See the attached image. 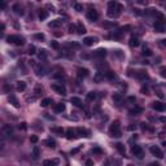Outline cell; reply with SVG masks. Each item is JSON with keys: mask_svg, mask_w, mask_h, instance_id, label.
Here are the masks:
<instances>
[{"mask_svg": "<svg viewBox=\"0 0 166 166\" xmlns=\"http://www.w3.org/2000/svg\"><path fill=\"white\" fill-rule=\"evenodd\" d=\"M102 77H104V74L101 75V73H97V75H96V77H95V81H97V82H99V81H100Z\"/></svg>", "mask_w": 166, "mask_h": 166, "instance_id": "45", "label": "cell"}, {"mask_svg": "<svg viewBox=\"0 0 166 166\" xmlns=\"http://www.w3.org/2000/svg\"><path fill=\"white\" fill-rule=\"evenodd\" d=\"M105 77H107V79H109L110 82H114V81L117 79V74L113 73V71H108V73H105Z\"/></svg>", "mask_w": 166, "mask_h": 166, "instance_id": "21", "label": "cell"}, {"mask_svg": "<svg viewBox=\"0 0 166 166\" xmlns=\"http://www.w3.org/2000/svg\"><path fill=\"white\" fill-rule=\"evenodd\" d=\"M44 144H46L47 147H49V148H55L56 147V141L52 140V139H48V140H46V141H44Z\"/></svg>", "mask_w": 166, "mask_h": 166, "instance_id": "27", "label": "cell"}, {"mask_svg": "<svg viewBox=\"0 0 166 166\" xmlns=\"http://www.w3.org/2000/svg\"><path fill=\"white\" fill-rule=\"evenodd\" d=\"M75 30V25H70L69 26V32H73Z\"/></svg>", "mask_w": 166, "mask_h": 166, "instance_id": "48", "label": "cell"}, {"mask_svg": "<svg viewBox=\"0 0 166 166\" xmlns=\"http://www.w3.org/2000/svg\"><path fill=\"white\" fill-rule=\"evenodd\" d=\"M52 90L53 91H56L57 93H60V95H66V88L62 84H57V83H55V84H52Z\"/></svg>", "mask_w": 166, "mask_h": 166, "instance_id": "6", "label": "cell"}, {"mask_svg": "<svg viewBox=\"0 0 166 166\" xmlns=\"http://www.w3.org/2000/svg\"><path fill=\"white\" fill-rule=\"evenodd\" d=\"M71 104L75 105V107H78V108H83V102L82 100H81L79 97H71Z\"/></svg>", "mask_w": 166, "mask_h": 166, "instance_id": "18", "label": "cell"}, {"mask_svg": "<svg viewBox=\"0 0 166 166\" xmlns=\"http://www.w3.org/2000/svg\"><path fill=\"white\" fill-rule=\"evenodd\" d=\"M150 153H152L155 157H157V158H164V152H162V150L160 149L157 146L150 147Z\"/></svg>", "mask_w": 166, "mask_h": 166, "instance_id": "5", "label": "cell"}, {"mask_svg": "<svg viewBox=\"0 0 166 166\" xmlns=\"http://www.w3.org/2000/svg\"><path fill=\"white\" fill-rule=\"evenodd\" d=\"M13 9H14V12H16L17 14H23V12H22V8H21L18 4H16V5H14V7H13Z\"/></svg>", "mask_w": 166, "mask_h": 166, "instance_id": "36", "label": "cell"}, {"mask_svg": "<svg viewBox=\"0 0 166 166\" xmlns=\"http://www.w3.org/2000/svg\"><path fill=\"white\" fill-rule=\"evenodd\" d=\"M4 8H7V3H5V1H0V9H4Z\"/></svg>", "mask_w": 166, "mask_h": 166, "instance_id": "47", "label": "cell"}, {"mask_svg": "<svg viewBox=\"0 0 166 166\" xmlns=\"http://www.w3.org/2000/svg\"><path fill=\"white\" fill-rule=\"evenodd\" d=\"M152 108L157 112H164L165 110V104L164 102H161V101H156V102H153Z\"/></svg>", "mask_w": 166, "mask_h": 166, "instance_id": "10", "label": "cell"}, {"mask_svg": "<svg viewBox=\"0 0 166 166\" xmlns=\"http://www.w3.org/2000/svg\"><path fill=\"white\" fill-rule=\"evenodd\" d=\"M39 59H40V60H46L47 59L46 51H40V53H39Z\"/></svg>", "mask_w": 166, "mask_h": 166, "instance_id": "39", "label": "cell"}, {"mask_svg": "<svg viewBox=\"0 0 166 166\" xmlns=\"http://www.w3.org/2000/svg\"><path fill=\"white\" fill-rule=\"evenodd\" d=\"M53 110H55L56 113H62V112L65 110V105L64 104H56L55 108H53Z\"/></svg>", "mask_w": 166, "mask_h": 166, "instance_id": "26", "label": "cell"}, {"mask_svg": "<svg viewBox=\"0 0 166 166\" xmlns=\"http://www.w3.org/2000/svg\"><path fill=\"white\" fill-rule=\"evenodd\" d=\"M25 90H26V83L23 82V81H18V82H17V91L22 92V91H25Z\"/></svg>", "mask_w": 166, "mask_h": 166, "instance_id": "22", "label": "cell"}, {"mask_svg": "<svg viewBox=\"0 0 166 166\" xmlns=\"http://www.w3.org/2000/svg\"><path fill=\"white\" fill-rule=\"evenodd\" d=\"M7 40H8V43H13V44H16V46H22L23 44V38H21L20 35H9V37L7 38Z\"/></svg>", "mask_w": 166, "mask_h": 166, "instance_id": "4", "label": "cell"}, {"mask_svg": "<svg viewBox=\"0 0 166 166\" xmlns=\"http://www.w3.org/2000/svg\"><path fill=\"white\" fill-rule=\"evenodd\" d=\"M8 101H9V102H11L12 105H13L14 108H20V102H18V100H17V97H16V96L11 95L9 97H8Z\"/></svg>", "mask_w": 166, "mask_h": 166, "instance_id": "16", "label": "cell"}, {"mask_svg": "<svg viewBox=\"0 0 166 166\" xmlns=\"http://www.w3.org/2000/svg\"><path fill=\"white\" fill-rule=\"evenodd\" d=\"M34 68H35V71H37L38 75H44V74H46V68H44V66H42V65H35Z\"/></svg>", "mask_w": 166, "mask_h": 166, "instance_id": "20", "label": "cell"}, {"mask_svg": "<svg viewBox=\"0 0 166 166\" xmlns=\"http://www.w3.org/2000/svg\"><path fill=\"white\" fill-rule=\"evenodd\" d=\"M74 8H75V11H78V12H82L83 11V5L82 4H75Z\"/></svg>", "mask_w": 166, "mask_h": 166, "instance_id": "41", "label": "cell"}, {"mask_svg": "<svg viewBox=\"0 0 166 166\" xmlns=\"http://www.w3.org/2000/svg\"><path fill=\"white\" fill-rule=\"evenodd\" d=\"M59 165V160L53 158V160H46L43 162V166H57Z\"/></svg>", "mask_w": 166, "mask_h": 166, "instance_id": "17", "label": "cell"}, {"mask_svg": "<svg viewBox=\"0 0 166 166\" xmlns=\"http://www.w3.org/2000/svg\"><path fill=\"white\" fill-rule=\"evenodd\" d=\"M140 113H143V108H140V107H134L129 110L130 116H138V114H140Z\"/></svg>", "mask_w": 166, "mask_h": 166, "instance_id": "13", "label": "cell"}, {"mask_svg": "<svg viewBox=\"0 0 166 166\" xmlns=\"http://www.w3.org/2000/svg\"><path fill=\"white\" fill-rule=\"evenodd\" d=\"M52 132L57 134L59 136H62V135H64V130H62V129H59V127H53V129H52Z\"/></svg>", "mask_w": 166, "mask_h": 166, "instance_id": "31", "label": "cell"}, {"mask_svg": "<svg viewBox=\"0 0 166 166\" xmlns=\"http://www.w3.org/2000/svg\"><path fill=\"white\" fill-rule=\"evenodd\" d=\"M122 34H123L122 30H117V31H114L113 38H114V39H121V38H122Z\"/></svg>", "mask_w": 166, "mask_h": 166, "instance_id": "34", "label": "cell"}, {"mask_svg": "<svg viewBox=\"0 0 166 166\" xmlns=\"http://www.w3.org/2000/svg\"><path fill=\"white\" fill-rule=\"evenodd\" d=\"M93 152H96V153H100V152H101V150H100V149H99V148H95V149H93Z\"/></svg>", "mask_w": 166, "mask_h": 166, "instance_id": "54", "label": "cell"}, {"mask_svg": "<svg viewBox=\"0 0 166 166\" xmlns=\"http://www.w3.org/2000/svg\"><path fill=\"white\" fill-rule=\"evenodd\" d=\"M51 47H52V48H55V49H59V48H60V44L57 43V42L53 40L52 43H51Z\"/></svg>", "mask_w": 166, "mask_h": 166, "instance_id": "42", "label": "cell"}, {"mask_svg": "<svg viewBox=\"0 0 166 166\" xmlns=\"http://www.w3.org/2000/svg\"><path fill=\"white\" fill-rule=\"evenodd\" d=\"M14 134V129L9 125H5L3 126L1 130H0V138H4V139H11Z\"/></svg>", "mask_w": 166, "mask_h": 166, "instance_id": "2", "label": "cell"}, {"mask_svg": "<svg viewBox=\"0 0 166 166\" xmlns=\"http://www.w3.org/2000/svg\"><path fill=\"white\" fill-rule=\"evenodd\" d=\"M116 148L118 149V152L121 153V155H123V156L126 155V148H125V146H123L122 143H117L116 144Z\"/></svg>", "mask_w": 166, "mask_h": 166, "instance_id": "23", "label": "cell"}, {"mask_svg": "<svg viewBox=\"0 0 166 166\" xmlns=\"http://www.w3.org/2000/svg\"><path fill=\"white\" fill-rule=\"evenodd\" d=\"M49 104H52V99H44V100L42 101V104H40V105H42V107L46 108V107H48Z\"/></svg>", "mask_w": 166, "mask_h": 166, "instance_id": "35", "label": "cell"}, {"mask_svg": "<svg viewBox=\"0 0 166 166\" xmlns=\"http://www.w3.org/2000/svg\"><path fill=\"white\" fill-rule=\"evenodd\" d=\"M95 56L100 57V59H104V57L107 56V49H104V48H99V49L95 52Z\"/></svg>", "mask_w": 166, "mask_h": 166, "instance_id": "19", "label": "cell"}, {"mask_svg": "<svg viewBox=\"0 0 166 166\" xmlns=\"http://www.w3.org/2000/svg\"><path fill=\"white\" fill-rule=\"evenodd\" d=\"M30 141H31V143H37V141H38V136H35V135H32V136L30 138Z\"/></svg>", "mask_w": 166, "mask_h": 166, "instance_id": "44", "label": "cell"}, {"mask_svg": "<svg viewBox=\"0 0 166 166\" xmlns=\"http://www.w3.org/2000/svg\"><path fill=\"white\" fill-rule=\"evenodd\" d=\"M161 75H162V77H165V69H162V70H161Z\"/></svg>", "mask_w": 166, "mask_h": 166, "instance_id": "56", "label": "cell"}, {"mask_svg": "<svg viewBox=\"0 0 166 166\" xmlns=\"http://www.w3.org/2000/svg\"><path fill=\"white\" fill-rule=\"evenodd\" d=\"M86 165H87V166H93V161H91V160H88V161L86 162Z\"/></svg>", "mask_w": 166, "mask_h": 166, "instance_id": "49", "label": "cell"}, {"mask_svg": "<svg viewBox=\"0 0 166 166\" xmlns=\"http://www.w3.org/2000/svg\"><path fill=\"white\" fill-rule=\"evenodd\" d=\"M61 25V20H55L49 23V28H59Z\"/></svg>", "mask_w": 166, "mask_h": 166, "instance_id": "32", "label": "cell"}, {"mask_svg": "<svg viewBox=\"0 0 166 166\" xmlns=\"http://www.w3.org/2000/svg\"><path fill=\"white\" fill-rule=\"evenodd\" d=\"M143 55H144V56H150V55H152V51H150L149 48L144 47V48H143Z\"/></svg>", "mask_w": 166, "mask_h": 166, "instance_id": "37", "label": "cell"}, {"mask_svg": "<svg viewBox=\"0 0 166 166\" xmlns=\"http://www.w3.org/2000/svg\"><path fill=\"white\" fill-rule=\"evenodd\" d=\"M121 7L117 4L116 1H109L108 3V16L109 17H114L119 13Z\"/></svg>", "mask_w": 166, "mask_h": 166, "instance_id": "3", "label": "cell"}, {"mask_svg": "<svg viewBox=\"0 0 166 166\" xmlns=\"http://www.w3.org/2000/svg\"><path fill=\"white\" fill-rule=\"evenodd\" d=\"M78 150H79V148H75V149H73V150H71V153H73V155H74V153H77Z\"/></svg>", "mask_w": 166, "mask_h": 166, "instance_id": "52", "label": "cell"}, {"mask_svg": "<svg viewBox=\"0 0 166 166\" xmlns=\"http://www.w3.org/2000/svg\"><path fill=\"white\" fill-rule=\"evenodd\" d=\"M35 51H37L35 46H30V47H29V53H30V55H34V53H37Z\"/></svg>", "mask_w": 166, "mask_h": 166, "instance_id": "40", "label": "cell"}, {"mask_svg": "<svg viewBox=\"0 0 166 166\" xmlns=\"http://www.w3.org/2000/svg\"><path fill=\"white\" fill-rule=\"evenodd\" d=\"M113 101L117 102V104H119V102L122 101V96H121L119 93H114L113 95Z\"/></svg>", "mask_w": 166, "mask_h": 166, "instance_id": "30", "label": "cell"}, {"mask_svg": "<svg viewBox=\"0 0 166 166\" xmlns=\"http://www.w3.org/2000/svg\"><path fill=\"white\" fill-rule=\"evenodd\" d=\"M47 17H48V13H47V11L42 9L40 12H39V18H40L42 21H43V20H46Z\"/></svg>", "mask_w": 166, "mask_h": 166, "instance_id": "29", "label": "cell"}, {"mask_svg": "<svg viewBox=\"0 0 166 166\" xmlns=\"http://www.w3.org/2000/svg\"><path fill=\"white\" fill-rule=\"evenodd\" d=\"M5 29V26H4V23H1L0 22V31H3V30Z\"/></svg>", "mask_w": 166, "mask_h": 166, "instance_id": "51", "label": "cell"}, {"mask_svg": "<svg viewBox=\"0 0 166 166\" xmlns=\"http://www.w3.org/2000/svg\"><path fill=\"white\" fill-rule=\"evenodd\" d=\"M34 37L37 38V39H40V40H43V39H44V35L43 34H35Z\"/></svg>", "mask_w": 166, "mask_h": 166, "instance_id": "46", "label": "cell"}, {"mask_svg": "<svg viewBox=\"0 0 166 166\" xmlns=\"http://www.w3.org/2000/svg\"><path fill=\"white\" fill-rule=\"evenodd\" d=\"M139 44H140V42H139V38L131 37V39H130V46H131V47H138Z\"/></svg>", "mask_w": 166, "mask_h": 166, "instance_id": "24", "label": "cell"}, {"mask_svg": "<svg viewBox=\"0 0 166 166\" xmlns=\"http://www.w3.org/2000/svg\"><path fill=\"white\" fill-rule=\"evenodd\" d=\"M131 152H132V155L134 156H136L138 158H141L143 157V149H141V147H139V146H134L132 147V149H131Z\"/></svg>", "mask_w": 166, "mask_h": 166, "instance_id": "7", "label": "cell"}, {"mask_svg": "<svg viewBox=\"0 0 166 166\" xmlns=\"http://www.w3.org/2000/svg\"><path fill=\"white\" fill-rule=\"evenodd\" d=\"M149 166H161V165H160V164H157V162H153V164H150Z\"/></svg>", "mask_w": 166, "mask_h": 166, "instance_id": "53", "label": "cell"}, {"mask_svg": "<svg viewBox=\"0 0 166 166\" xmlns=\"http://www.w3.org/2000/svg\"><path fill=\"white\" fill-rule=\"evenodd\" d=\"M77 135H78V136H84V138H87V136H90V132L87 131L86 129L79 127V129H77Z\"/></svg>", "mask_w": 166, "mask_h": 166, "instance_id": "15", "label": "cell"}, {"mask_svg": "<svg viewBox=\"0 0 166 166\" xmlns=\"http://www.w3.org/2000/svg\"><path fill=\"white\" fill-rule=\"evenodd\" d=\"M155 30H156L157 32H164V31H165L164 21H156V23H155Z\"/></svg>", "mask_w": 166, "mask_h": 166, "instance_id": "9", "label": "cell"}, {"mask_svg": "<svg viewBox=\"0 0 166 166\" xmlns=\"http://www.w3.org/2000/svg\"><path fill=\"white\" fill-rule=\"evenodd\" d=\"M77 32H78V34H81V35L86 32V28L83 26V23H81V22L77 23Z\"/></svg>", "mask_w": 166, "mask_h": 166, "instance_id": "25", "label": "cell"}, {"mask_svg": "<svg viewBox=\"0 0 166 166\" xmlns=\"http://www.w3.org/2000/svg\"><path fill=\"white\" fill-rule=\"evenodd\" d=\"M40 93H42V88L39 86H37V87H35V96H39Z\"/></svg>", "mask_w": 166, "mask_h": 166, "instance_id": "43", "label": "cell"}, {"mask_svg": "<svg viewBox=\"0 0 166 166\" xmlns=\"http://www.w3.org/2000/svg\"><path fill=\"white\" fill-rule=\"evenodd\" d=\"M109 134H110V136H113V138H119L121 135H122V132H121L119 121H114V122L110 125Z\"/></svg>", "mask_w": 166, "mask_h": 166, "instance_id": "1", "label": "cell"}, {"mask_svg": "<svg viewBox=\"0 0 166 166\" xmlns=\"http://www.w3.org/2000/svg\"><path fill=\"white\" fill-rule=\"evenodd\" d=\"M78 135H77V130L74 129H68V131H66V138L68 139H75Z\"/></svg>", "mask_w": 166, "mask_h": 166, "instance_id": "14", "label": "cell"}, {"mask_svg": "<svg viewBox=\"0 0 166 166\" xmlns=\"http://www.w3.org/2000/svg\"><path fill=\"white\" fill-rule=\"evenodd\" d=\"M32 156H34L35 160L39 157V149H38V147H34V149H32Z\"/></svg>", "mask_w": 166, "mask_h": 166, "instance_id": "38", "label": "cell"}, {"mask_svg": "<svg viewBox=\"0 0 166 166\" xmlns=\"http://www.w3.org/2000/svg\"><path fill=\"white\" fill-rule=\"evenodd\" d=\"M77 75H78V78H79V79L87 78V77H88V70H87V69H83V68H79V69H78Z\"/></svg>", "mask_w": 166, "mask_h": 166, "instance_id": "12", "label": "cell"}, {"mask_svg": "<svg viewBox=\"0 0 166 166\" xmlns=\"http://www.w3.org/2000/svg\"><path fill=\"white\" fill-rule=\"evenodd\" d=\"M136 77H138V78H140V79H146V78L148 77V75H147V71H144V70H139V71H138V74H136Z\"/></svg>", "mask_w": 166, "mask_h": 166, "instance_id": "28", "label": "cell"}, {"mask_svg": "<svg viewBox=\"0 0 166 166\" xmlns=\"http://www.w3.org/2000/svg\"><path fill=\"white\" fill-rule=\"evenodd\" d=\"M20 129H22V130H26V123H21V125H20Z\"/></svg>", "mask_w": 166, "mask_h": 166, "instance_id": "50", "label": "cell"}, {"mask_svg": "<svg viewBox=\"0 0 166 166\" xmlns=\"http://www.w3.org/2000/svg\"><path fill=\"white\" fill-rule=\"evenodd\" d=\"M96 42H97V39L93 38V37H87V38L83 39V44H84V46H87V47L92 46V44L96 43Z\"/></svg>", "mask_w": 166, "mask_h": 166, "instance_id": "11", "label": "cell"}, {"mask_svg": "<svg viewBox=\"0 0 166 166\" xmlns=\"http://www.w3.org/2000/svg\"><path fill=\"white\" fill-rule=\"evenodd\" d=\"M87 18H88L90 21H96L99 18V13L96 9H90L88 12H87Z\"/></svg>", "mask_w": 166, "mask_h": 166, "instance_id": "8", "label": "cell"}, {"mask_svg": "<svg viewBox=\"0 0 166 166\" xmlns=\"http://www.w3.org/2000/svg\"><path fill=\"white\" fill-rule=\"evenodd\" d=\"M129 101H131V102H135V97H129Z\"/></svg>", "mask_w": 166, "mask_h": 166, "instance_id": "55", "label": "cell"}, {"mask_svg": "<svg viewBox=\"0 0 166 166\" xmlns=\"http://www.w3.org/2000/svg\"><path fill=\"white\" fill-rule=\"evenodd\" d=\"M96 99V92H88L87 93V100L88 101H93Z\"/></svg>", "mask_w": 166, "mask_h": 166, "instance_id": "33", "label": "cell"}]
</instances>
